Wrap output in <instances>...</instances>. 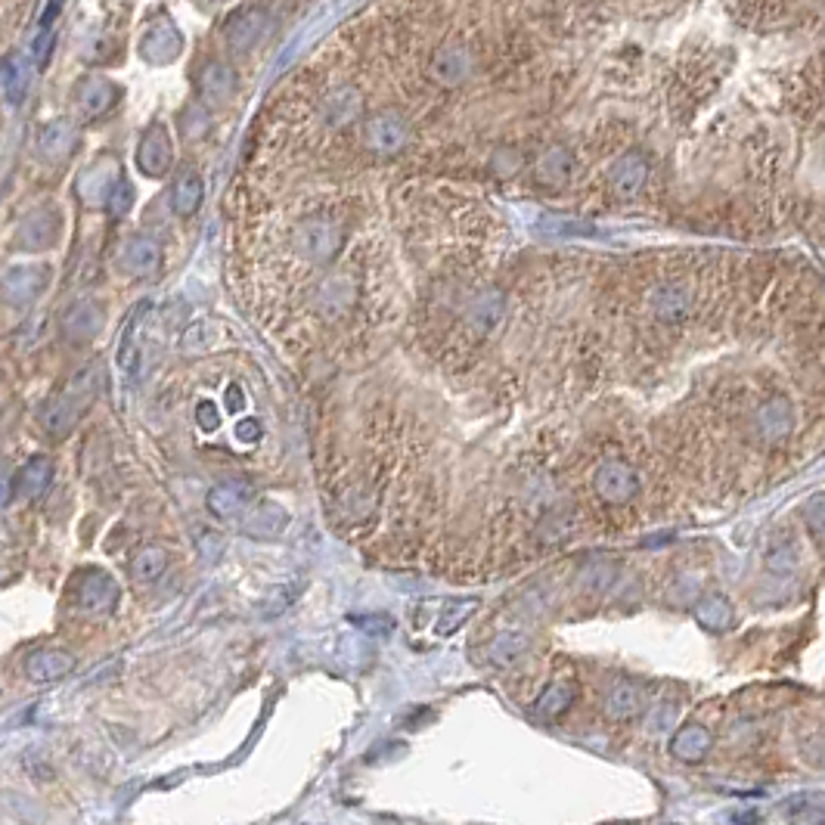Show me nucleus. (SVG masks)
Masks as SVG:
<instances>
[{
	"mask_svg": "<svg viewBox=\"0 0 825 825\" xmlns=\"http://www.w3.org/2000/svg\"><path fill=\"white\" fill-rule=\"evenodd\" d=\"M94 394H97V370L90 366V370H84L78 379H72L41 410V422H44L47 435L63 438L72 429V425L84 416V410L94 404Z\"/></svg>",
	"mask_w": 825,
	"mask_h": 825,
	"instance_id": "1",
	"label": "nucleus"
},
{
	"mask_svg": "<svg viewBox=\"0 0 825 825\" xmlns=\"http://www.w3.org/2000/svg\"><path fill=\"white\" fill-rule=\"evenodd\" d=\"M794 419H798V413H794V404L788 401L785 394H770V397H763V401L754 404L751 410V435L757 444L763 447H776V444H785L794 432Z\"/></svg>",
	"mask_w": 825,
	"mask_h": 825,
	"instance_id": "2",
	"label": "nucleus"
},
{
	"mask_svg": "<svg viewBox=\"0 0 825 825\" xmlns=\"http://www.w3.org/2000/svg\"><path fill=\"white\" fill-rule=\"evenodd\" d=\"M295 249L311 264H329L345 249V230L342 224H335L332 218H323V215L308 218L295 230Z\"/></svg>",
	"mask_w": 825,
	"mask_h": 825,
	"instance_id": "3",
	"label": "nucleus"
},
{
	"mask_svg": "<svg viewBox=\"0 0 825 825\" xmlns=\"http://www.w3.org/2000/svg\"><path fill=\"white\" fill-rule=\"evenodd\" d=\"M593 491L605 506H627L643 491V481H639L636 469L627 460L608 456L593 472Z\"/></svg>",
	"mask_w": 825,
	"mask_h": 825,
	"instance_id": "4",
	"label": "nucleus"
},
{
	"mask_svg": "<svg viewBox=\"0 0 825 825\" xmlns=\"http://www.w3.org/2000/svg\"><path fill=\"white\" fill-rule=\"evenodd\" d=\"M363 143L376 156H397L410 143V125L397 109H379L363 121Z\"/></svg>",
	"mask_w": 825,
	"mask_h": 825,
	"instance_id": "5",
	"label": "nucleus"
},
{
	"mask_svg": "<svg viewBox=\"0 0 825 825\" xmlns=\"http://www.w3.org/2000/svg\"><path fill=\"white\" fill-rule=\"evenodd\" d=\"M72 599L81 611H87V615H109L121 599V590L112 580V574H106L100 568H84L72 580Z\"/></svg>",
	"mask_w": 825,
	"mask_h": 825,
	"instance_id": "6",
	"label": "nucleus"
},
{
	"mask_svg": "<svg viewBox=\"0 0 825 825\" xmlns=\"http://www.w3.org/2000/svg\"><path fill=\"white\" fill-rule=\"evenodd\" d=\"M695 311V301H692V292L689 286L677 283V280H664L658 286H652L649 292V314L658 326H667V329H677L683 323H689Z\"/></svg>",
	"mask_w": 825,
	"mask_h": 825,
	"instance_id": "7",
	"label": "nucleus"
},
{
	"mask_svg": "<svg viewBox=\"0 0 825 825\" xmlns=\"http://www.w3.org/2000/svg\"><path fill=\"white\" fill-rule=\"evenodd\" d=\"M649 174H652V162H649L646 152L630 149V152H624V156H618L615 162H611L608 193L615 199H621V202H630L646 190Z\"/></svg>",
	"mask_w": 825,
	"mask_h": 825,
	"instance_id": "8",
	"label": "nucleus"
},
{
	"mask_svg": "<svg viewBox=\"0 0 825 825\" xmlns=\"http://www.w3.org/2000/svg\"><path fill=\"white\" fill-rule=\"evenodd\" d=\"M475 72V56L463 41H444L429 59V78L438 87H460Z\"/></svg>",
	"mask_w": 825,
	"mask_h": 825,
	"instance_id": "9",
	"label": "nucleus"
},
{
	"mask_svg": "<svg viewBox=\"0 0 825 825\" xmlns=\"http://www.w3.org/2000/svg\"><path fill=\"white\" fill-rule=\"evenodd\" d=\"M174 165V146H171V134L162 121H156L137 143V168L140 174L159 180L165 174H171Z\"/></svg>",
	"mask_w": 825,
	"mask_h": 825,
	"instance_id": "10",
	"label": "nucleus"
},
{
	"mask_svg": "<svg viewBox=\"0 0 825 825\" xmlns=\"http://www.w3.org/2000/svg\"><path fill=\"white\" fill-rule=\"evenodd\" d=\"M503 320H506V292L497 286L481 289L466 311V329L472 339H487L491 332H497Z\"/></svg>",
	"mask_w": 825,
	"mask_h": 825,
	"instance_id": "11",
	"label": "nucleus"
},
{
	"mask_svg": "<svg viewBox=\"0 0 825 825\" xmlns=\"http://www.w3.org/2000/svg\"><path fill=\"white\" fill-rule=\"evenodd\" d=\"M267 10L264 7H239L224 28V41L233 53H249L267 32Z\"/></svg>",
	"mask_w": 825,
	"mask_h": 825,
	"instance_id": "12",
	"label": "nucleus"
},
{
	"mask_svg": "<svg viewBox=\"0 0 825 825\" xmlns=\"http://www.w3.org/2000/svg\"><path fill=\"white\" fill-rule=\"evenodd\" d=\"M196 87H199V100L211 109H218L236 97L239 78H236L233 66L224 63V59H208V63L199 69Z\"/></svg>",
	"mask_w": 825,
	"mask_h": 825,
	"instance_id": "13",
	"label": "nucleus"
},
{
	"mask_svg": "<svg viewBox=\"0 0 825 825\" xmlns=\"http://www.w3.org/2000/svg\"><path fill=\"white\" fill-rule=\"evenodd\" d=\"M320 115L329 128H348L363 118V94L354 84H335L326 90Z\"/></svg>",
	"mask_w": 825,
	"mask_h": 825,
	"instance_id": "14",
	"label": "nucleus"
},
{
	"mask_svg": "<svg viewBox=\"0 0 825 825\" xmlns=\"http://www.w3.org/2000/svg\"><path fill=\"white\" fill-rule=\"evenodd\" d=\"M255 497H252V487L242 484V481H224L218 487H211L208 497H205V506L215 518H246V512L252 509Z\"/></svg>",
	"mask_w": 825,
	"mask_h": 825,
	"instance_id": "15",
	"label": "nucleus"
},
{
	"mask_svg": "<svg viewBox=\"0 0 825 825\" xmlns=\"http://www.w3.org/2000/svg\"><path fill=\"white\" fill-rule=\"evenodd\" d=\"M118 100V87L103 75H84L75 84V106L84 118H100L106 115Z\"/></svg>",
	"mask_w": 825,
	"mask_h": 825,
	"instance_id": "16",
	"label": "nucleus"
},
{
	"mask_svg": "<svg viewBox=\"0 0 825 825\" xmlns=\"http://www.w3.org/2000/svg\"><path fill=\"white\" fill-rule=\"evenodd\" d=\"M118 180H121V171H118L115 159H103L100 165L87 168V171L78 177L75 193H78V199L87 202V205H100V202L106 205L109 196H112V190L118 187Z\"/></svg>",
	"mask_w": 825,
	"mask_h": 825,
	"instance_id": "17",
	"label": "nucleus"
},
{
	"mask_svg": "<svg viewBox=\"0 0 825 825\" xmlns=\"http://www.w3.org/2000/svg\"><path fill=\"white\" fill-rule=\"evenodd\" d=\"M22 670L32 683H56L75 670V655H69L63 649H35L25 658Z\"/></svg>",
	"mask_w": 825,
	"mask_h": 825,
	"instance_id": "18",
	"label": "nucleus"
},
{
	"mask_svg": "<svg viewBox=\"0 0 825 825\" xmlns=\"http://www.w3.org/2000/svg\"><path fill=\"white\" fill-rule=\"evenodd\" d=\"M180 47H183V38H180V32H177L171 22H156L143 35V41H140V53H143L146 63H152V66L174 63V59L180 56Z\"/></svg>",
	"mask_w": 825,
	"mask_h": 825,
	"instance_id": "19",
	"label": "nucleus"
},
{
	"mask_svg": "<svg viewBox=\"0 0 825 825\" xmlns=\"http://www.w3.org/2000/svg\"><path fill=\"white\" fill-rule=\"evenodd\" d=\"M202 199H205V183H202V174L193 171V168H183L177 177H174V187H171V211L180 218V221H190L196 211L202 208Z\"/></svg>",
	"mask_w": 825,
	"mask_h": 825,
	"instance_id": "20",
	"label": "nucleus"
},
{
	"mask_svg": "<svg viewBox=\"0 0 825 825\" xmlns=\"http://www.w3.org/2000/svg\"><path fill=\"white\" fill-rule=\"evenodd\" d=\"M121 267H125L131 277H152L162 267V246L149 236H131L125 252H121Z\"/></svg>",
	"mask_w": 825,
	"mask_h": 825,
	"instance_id": "21",
	"label": "nucleus"
},
{
	"mask_svg": "<svg viewBox=\"0 0 825 825\" xmlns=\"http://www.w3.org/2000/svg\"><path fill=\"white\" fill-rule=\"evenodd\" d=\"M571 174H574V156H571V149H565V146L543 149L537 156V162H534L537 183H543V187H549V190L565 187V183L571 180Z\"/></svg>",
	"mask_w": 825,
	"mask_h": 825,
	"instance_id": "22",
	"label": "nucleus"
},
{
	"mask_svg": "<svg viewBox=\"0 0 825 825\" xmlns=\"http://www.w3.org/2000/svg\"><path fill=\"white\" fill-rule=\"evenodd\" d=\"M50 484H53V463H50V456H41V453L32 456V460H25V466L13 478V487L22 500L44 497Z\"/></svg>",
	"mask_w": 825,
	"mask_h": 825,
	"instance_id": "23",
	"label": "nucleus"
},
{
	"mask_svg": "<svg viewBox=\"0 0 825 825\" xmlns=\"http://www.w3.org/2000/svg\"><path fill=\"white\" fill-rule=\"evenodd\" d=\"M354 304V283L345 277V273H335L329 277L320 292H317V311L320 317H329V320H339L348 314V308Z\"/></svg>",
	"mask_w": 825,
	"mask_h": 825,
	"instance_id": "24",
	"label": "nucleus"
},
{
	"mask_svg": "<svg viewBox=\"0 0 825 825\" xmlns=\"http://www.w3.org/2000/svg\"><path fill=\"white\" fill-rule=\"evenodd\" d=\"M38 149H41V156L50 159V162L69 159L72 149H75V128L63 118L47 121V125H41V131H38Z\"/></svg>",
	"mask_w": 825,
	"mask_h": 825,
	"instance_id": "25",
	"label": "nucleus"
},
{
	"mask_svg": "<svg viewBox=\"0 0 825 825\" xmlns=\"http://www.w3.org/2000/svg\"><path fill=\"white\" fill-rule=\"evenodd\" d=\"M28 81H32V66L28 59L16 50L4 56V66H0V87H4V97L10 106H19L28 94Z\"/></svg>",
	"mask_w": 825,
	"mask_h": 825,
	"instance_id": "26",
	"label": "nucleus"
},
{
	"mask_svg": "<svg viewBox=\"0 0 825 825\" xmlns=\"http://www.w3.org/2000/svg\"><path fill=\"white\" fill-rule=\"evenodd\" d=\"M103 314L94 301H78L69 308V314L63 317V332L72 342H90L100 332Z\"/></svg>",
	"mask_w": 825,
	"mask_h": 825,
	"instance_id": "27",
	"label": "nucleus"
},
{
	"mask_svg": "<svg viewBox=\"0 0 825 825\" xmlns=\"http://www.w3.org/2000/svg\"><path fill=\"white\" fill-rule=\"evenodd\" d=\"M168 549L159 546V543H149V546H140L137 553L131 556V577L137 584H156V580L165 577L168 571Z\"/></svg>",
	"mask_w": 825,
	"mask_h": 825,
	"instance_id": "28",
	"label": "nucleus"
},
{
	"mask_svg": "<svg viewBox=\"0 0 825 825\" xmlns=\"http://www.w3.org/2000/svg\"><path fill=\"white\" fill-rule=\"evenodd\" d=\"M59 233V218L53 215V211L41 208L35 211V215H28L19 227V239H22V246L28 252H38V249H47L50 242L56 239Z\"/></svg>",
	"mask_w": 825,
	"mask_h": 825,
	"instance_id": "29",
	"label": "nucleus"
},
{
	"mask_svg": "<svg viewBox=\"0 0 825 825\" xmlns=\"http://www.w3.org/2000/svg\"><path fill=\"white\" fill-rule=\"evenodd\" d=\"M525 649H528V639L522 633H497L491 643L484 646V661L497 670H506L522 661Z\"/></svg>",
	"mask_w": 825,
	"mask_h": 825,
	"instance_id": "30",
	"label": "nucleus"
},
{
	"mask_svg": "<svg viewBox=\"0 0 825 825\" xmlns=\"http://www.w3.org/2000/svg\"><path fill=\"white\" fill-rule=\"evenodd\" d=\"M639 711H643V689H639L636 683L621 680V683H615V686L608 689V695H605V714L611 720H630Z\"/></svg>",
	"mask_w": 825,
	"mask_h": 825,
	"instance_id": "31",
	"label": "nucleus"
},
{
	"mask_svg": "<svg viewBox=\"0 0 825 825\" xmlns=\"http://www.w3.org/2000/svg\"><path fill=\"white\" fill-rule=\"evenodd\" d=\"M143 314H146V304H140V308L128 317L125 332H121V339H118V370H121V373H128V376H137V370H140L137 332H140V320H143Z\"/></svg>",
	"mask_w": 825,
	"mask_h": 825,
	"instance_id": "32",
	"label": "nucleus"
},
{
	"mask_svg": "<svg viewBox=\"0 0 825 825\" xmlns=\"http://www.w3.org/2000/svg\"><path fill=\"white\" fill-rule=\"evenodd\" d=\"M708 748H711V732L705 726H698V723L683 726L677 736H674V742H670V751H674V757H680L686 763L701 760V757L708 754Z\"/></svg>",
	"mask_w": 825,
	"mask_h": 825,
	"instance_id": "33",
	"label": "nucleus"
},
{
	"mask_svg": "<svg viewBox=\"0 0 825 825\" xmlns=\"http://www.w3.org/2000/svg\"><path fill=\"white\" fill-rule=\"evenodd\" d=\"M695 621L705 627V630H714V633L726 630L732 624V605H729V599L720 596V593L705 596V599L695 605Z\"/></svg>",
	"mask_w": 825,
	"mask_h": 825,
	"instance_id": "34",
	"label": "nucleus"
},
{
	"mask_svg": "<svg viewBox=\"0 0 825 825\" xmlns=\"http://www.w3.org/2000/svg\"><path fill=\"white\" fill-rule=\"evenodd\" d=\"M571 701H574V683L568 680H556V683H549L546 692L537 698V714L546 717V720H553L559 714H565L571 708Z\"/></svg>",
	"mask_w": 825,
	"mask_h": 825,
	"instance_id": "35",
	"label": "nucleus"
},
{
	"mask_svg": "<svg viewBox=\"0 0 825 825\" xmlns=\"http://www.w3.org/2000/svg\"><path fill=\"white\" fill-rule=\"evenodd\" d=\"M798 562H801V553H798V543H794L791 534H785V537H779V540L770 543V549H767V568L773 574H791L794 568H798Z\"/></svg>",
	"mask_w": 825,
	"mask_h": 825,
	"instance_id": "36",
	"label": "nucleus"
},
{
	"mask_svg": "<svg viewBox=\"0 0 825 825\" xmlns=\"http://www.w3.org/2000/svg\"><path fill=\"white\" fill-rule=\"evenodd\" d=\"M475 608H478V599H453V602H447L444 611H441V618H438V633L441 636L456 633L475 615Z\"/></svg>",
	"mask_w": 825,
	"mask_h": 825,
	"instance_id": "37",
	"label": "nucleus"
},
{
	"mask_svg": "<svg viewBox=\"0 0 825 825\" xmlns=\"http://www.w3.org/2000/svg\"><path fill=\"white\" fill-rule=\"evenodd\" d=\"M131 205H134V187H131V183H128L125 177H121L118 187L112 190V196H109V202H106L103 208H106V215H109L112 221H121V218H125L128 211H131Z\"/></svg>",
	"mask_w": 825,
	"mask_h": 825,
	"instance_id": "38",
	"label": "nucleus"
},
{
	"mask_svg": "<svg viewBox=\"0 0 825 825\" xmlns=\"http://www.w3.org/2000/svg\"><path fill=\"white\" fill-rule=\"evenodd\" d=\"M7 283H13V286L19 283V292L10 301H32L41 292V286H44L41 270H13L10 277H7Z\"/></svg>",
	"mask_w": 825,
	"mask_h": 825,
	"instance_id": "39",
	"label": "nucleus"
},
{
	"mask_svg": "<svg viewBox=\"0 0 825 825\" xmlns=\"http://www.w3.org/2000/svg\"><path fill=\"white\" fill-rule=\"evenodd\" d=\"M804 518H807V528L816 537V543L825 546V497H813L804 509Z\"/></svg>",
	"mask_w": 825,
	"mask_h": 825,
	"instance_id": "40",
	"label": "nucleus"
},
{
	"mask_svg": "<svg viewBox=\"0 0 825 825\" xmlns=\"http://www.w3.org/2000/svg\"><path fill=\"white\" fill-rule=\"evenodd\" d=\"M196 422H199V429H205V432H215V429H218V422H221V410H218V404H211V401H199V407H196Z\"/></svg>",
	"mask_w": 825,
	"mask_h": 825,
	"instance_id": "41",
	"label": "nucleus"
},
{
	"mask_svg": "<svg viewBox=\"0 0 825 825\" xmlns=\"http://www.w3.org/2000/svg\"><path fill=\"white\" fill-rule=\"evenodd\" d=\"M236 438L242 444H258L264 438V425L258 419H242V422H236Z\"/></svg>",
	"mask_w": 825,
	"mask_h": 825,
	"instance_id": "42",
	"label": "nucleus"
},
{
	"mask_svg": "<svg viewBox=\"0 0 825 825\" xmlns=\"http://www.w3.org/2000/svg\"><path fill=\"white\" fill-rule=\"evenodd\" d=\"M357 627H363L366 633H388L391 630V621L388 618H354Z\"/></svg>",
	"mask_w": 825,
	"mask_h": 825,
	"instance_id": "43",
	"label": "nucleus"
},
{
	"mask_svg": "<svg viewBox=\"0 0 825 825\" xmlns=\"http://www.w3.org/2000/svg\"><path fill=\"white\" fill-rule=\"evenodd\" d=\"M239 407H242V388L230 385L227 388V410H239Z\"/></svg>",
	"mask_w": 825,
	"mask_h": 825,
	"instance_id": "44",
	"label": "nucleus"
}]
</instances>
